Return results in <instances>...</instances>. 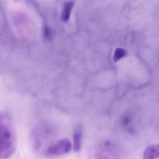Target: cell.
Returning <instances> with one entry per match:
<instances>
[{
    "instance_id": "cell-1",
    "label": "cell",
    "mask_w": 159,
    "mask_h": 159,
    "mask_svg": "<svg viewBox=\"0 0 159 159\" xmlns=\"http://www.w3.org/2000/svg\"><path fill=\"white\" fill-rule=\"evenodd\" d=\"M1 152L0 159H9L16 150V136L11 118L7 113L1 114Z\"/></svg>"
},
{
    "instance_id": "cell-3",
    "label": "cell",
    "mask_w": 159,
    "mask_h": 159,
    "mask_svg": "<svg viewBox=\"0 0 159 159\" xmlns=\"http://www.w3.org/2000/svg\"><path fill=\"white\" fill-rule=\"evenodd\" d=\"M72 148L73 145L71 141L68 138H63L48 145L43 154L48 158H55L68 154Z\"/></svg>"
},
{
    "instance_id": "cell-7",
    "label": "cell",
    "mask_w": 159,
    "mask_h": 159,
    "mask_svg": "<svg viewBox=\"0 0 159 159\" xmlns=\"http://www.w3.org/2000/svg\"><path fill=\"white\" fill-rule=\"evenodd\" d=\"M127 52L125 49L121 48H118L115 50L114 54H113V61L115 62L119 61L120 60H121L122 58H124V57H126Z\"/></svg>"
},
{
    "instance_id": "cell-4",
    "label": "cell",
    "mask_w": 159,
    "mask_h": 159,
    "mask_svg": "<svg viewBox=\"0 0 159 159\" xmlns=\"http://www.w3.org/2000/svg\"><path fill=\"white\" fill-rule=\"evenodd\" d=\"M75 2H65L63 5V8H62L61 13V20L63 23H68L71 17V12L74 8Z\"/></svg>"
},
{
    "instance_id": "cell-5",
    "label": "cell",
    "mask_w": 159,
    "mask_h": 159,
    "mask_svg": "<svg viewBox=\"0 0 159 159\" xmlns=\"http://www.w3.org/2000/svg\"><path fill=\"white\" fill-rule=\"evenodd\" d=\"M159 144H152L148 146L143 153V159H158Z\"/></svg>"
},
{
    "instance_id": "cell-2",
    "label": "cell",
    "mask_w": 159,
    "mask_h": 159,
    "mask_svg": "<svg viewBox=\"0 0 159 159\" xmlns=\"http://www.w3.org/2000/svg\"><path fill=\"white\" fill-rule=\"evenodd\" d=\"M90 159H120L119 148L112 141L104 140L95 146Z\"/></svg>"
},
{
    "instance_id": "cell-6",
    "label": "cell",
    "mask_w": 159,
    "mask_h": 159,
    "mask_svg": "<svg viewBox=\"0 0 159 159\" xmlns=\"http://www.w3.org/2000/svg\"><path fill=\"white\" fill-rule=\"evenodd\" d=\"M82 132L81 127H77L73 133V150L75 152H79L82 148Z\"/></svg>"
}]
</instances>
